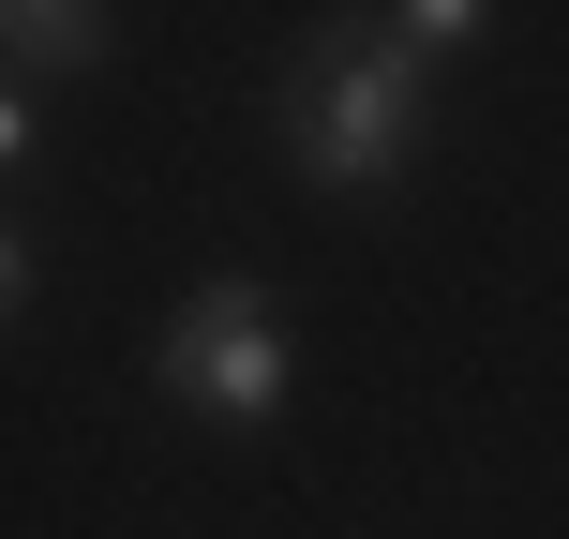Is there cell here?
Segmentation results:
<instances>
[{
    "label": "cell",
    "mask_w": 569,
    "mask_h": 539,
    "mask_svg": "<svg viewBox=\"0 0 569 539\" xmlns=\"http://www.w3.org/2000/svg\"><path fill=\"white\" fill-rule=\"evenodd\" d=\"M284 136L330 196H375V180L420 150V60L405 46H315L300 90H284Z\"/></svg>",
    "instance_id": "1"
},
{
    "label": "cell",
    "mask_w": 569,
    "mask_h": 539,
    "mask_svg": "<svg viewBox=\"0 0 569 539\" xmlns=\"http://www.w3.org/2000/svg\"><path fill=\"white\" fill-rule=\"evenodd\" d=\"M166 390L210 405V420H270V405H284V330H270V300H256L240 270H210L196 300H180V330H166Z\"/></svg>",
    "instance_id": "2"
},
{
    "label": "cell",
    "mask_w": 569,
    "mask_h": 539,
    "mask_svg": "<svg viewBox=\"0 0 569 539\" xmlns=\"http://www.w3.org/2000/svg\"><path fill=\"white\" fill-rule=\"evenodd\" d=\"M16 76H76V60H106V16H76V0H16Z\"/></svg>",
    "instance_id": "3"
},
{
    "label": "cell",
    "mask_w": 569,
    "mask_h": 539,
    "mask_svg": "<svg viewBox=\"0 0 569 539\" xmlns=\"http://www.w3.org/2000/svg\"><path fill=\"white\" fill-rule=\"evenodd\" d=\"M375 30H390L405 60H450V46H480L495 16H480V0H405V16H375Z\"/></svg>",
    "instance_id": "4"
}]
</instances>
